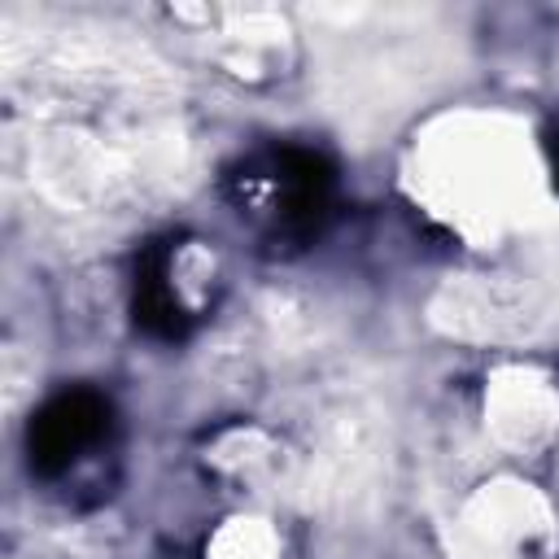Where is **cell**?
I'll return each mask as SVG.
<instances>
[{
  "instance_id": "6da1fadb",
  "label": "cell",
  "mask_w": 559,
  "mask_h": 559,
  "mask_svg": "<svg viewBox=\"0 0 559 559\" xmlns=\"http://www.w3.org/2000/svg\"><path fill=\"white\" fill-rule=\"evenodd\" d=\"M245 197L284 240H306L323 227L332 201V166L310 148H271L253 157L240 175Z\"/></svg>"
},
{
  "instance_id": "7a4b0ae2",
  "label": "cell",
  "mask_w": 559,
  "mask_h": 559,
  "mask_svg": "<svg viewBox=\"0 0 559 559\" xmlns=\"http://www.w3.org/2000/svg\"><path fill=\"white\" fill-rule=\"evenodd\" d=\"M109 432V402L100 393L74 389L52 397L31 424V463L44 476L70 472L87 450H96Z\"/></svg>"
},
{
  "instance_id": "3957f363",
  "label": "cell",
  "mask_w": 559,
  "mask_h": 559,
  "mask_svg": "<svg viewBox=\"0 0 559 559\" xmlns=\"http://www.w3.org/2000/svg\"><path fill=\"white\" fill-rule=\"evenodd\" d=\"M546 148H550V157H555V183H559V131H550Z\"/></svg>"
}]
</instances>
